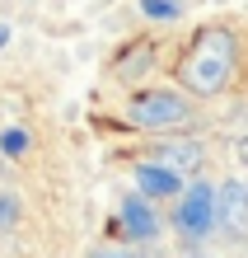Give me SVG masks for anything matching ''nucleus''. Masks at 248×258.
I'll list each match as a JSON object with an SVG mask.
<instances>
[{"instance_id":"f257e3e1","label":"nucleus","mask_w":248,"mask_h":258,"mask_svg":"<svg viewBox=\"0 0 248 258\" xmlns=\"http://www.w3.org/2000/svg\"><path fill=\"white\" fill-rule=\"evenodd\" d=\"M239 71V38L229 28H201L174 61V80L188 99H215L234 85Z\"/></svg>"},{"instance_id":"f03ea898","label":"nucleus","mask_w":248,"mask_h":258,"mask_svg":"<svg viewBox=\"0 0 248 258\" xmlns=\"http://www.w3.org/2000/svg\"><path fill=\"white\" fill-rule=\"evenodd\" d=\"M127 122L141 127V132H174V127H188L192 122V99L183 89H136L127 99Z\"/></svg>"},{"instance_id":"7ed1b4c3","label":"nucleus","mask_w":248,"mask_h":258,"mask_svg":"<svg viewBox=\"0 0 248 258\" xmlns=\"http://www.w3.org/2000/svg\"><path fill=\"white\" fill-rule=\"evenodd\" d=\"M215 221H220V188H211V183H192V188H183L178 207H174V225H178V235H188V239H206V235L215 230Z\"/></svg>"},{"instance_id":"20e7f679","label":"nucleus","mask_w":248,"mask_h":258,"mask_svg":"<svg viewBox=\"0 0 248 258\" xmlns=\"http://www.w3.org/2000/svg\"><path fill=\"white\" fill-rule=\"evenodd\" d=\"M131 183H136V192H141L145 202H178L183 197V174H174L159 160H141L131 169Z\"/></svg>"},{"instance_id":"39448f33","label":"nucleus","mask_w":248,"mask_h":258,"mask_svg":"<svg viewBox=\"0 0 248 258\" xmlns=\"http://www.w3.org/2000/svg\"><path fill=\"white\" fill-rule=\"evenodd\" d=\"M150 160H159V164H169L174 174H197L201 164H206V146L201 141H188V136H169V141H159L154 146V155Z\"/></svg>"},{"instance_id":"423d86ee","label":"nucleus","mask_w":248,"mask_h":258,"mask_svg":"<svg viewBox=\"0 0 248 258\" xmlns=\"http://www.w3.org/2000/svg\"><path fill=\"white\" fill-rule=\"evenodd\" d=\"M122 230H127V239H154L159 235V216L150 211V202L141 192H131L122 202Z\"/></svg>"},{"instance_id":"0eeeda50","label":"nucleus","mask_w":248,"mask_h":258,"mask_svg":"<svg viewBox=\"0 0 248 258\" xmlns=\"http://www.w3.org/2000/svg\"><path fill=\"white\" fill-rule=\"evenodd\" d=\"M220 225L229 235H243L248 230V183H220Z\"/></svg>"},{"instance_id":"6e6552de","label":"nucleus","mask_w":248,"mask_h":258,"mask_svg":"<svg viewBox=\"0 0 248 258\" xmlns=\"http://www.w3.org/2000/svg\"><path fill=\"white\" fill-rule=\"evenodd\" d=\"M0 150H5V155H28V132L24 127H10V132H0Z\"/></svg>"},{"instance_id":"1a4fd4ad","label":"nucleus","mask_w":248,"mask_h":258,"mask_svg":"<svg viewBox=\"0 0 248 258\" xmlns=\"http://www.w3.org/2000/svg\"><path fill=\"white\" fill-rule=\"evenodd\" d=\"M14 221H19V197H14V192H0V230H10Z\"/></svg>"},{"instance_id":"9d476101","label":"nucleus","mask_w":248,"mask_h":258,"mask_svg":"<svg viewBox=\"0 0 248 258\" xmlns=\"http://www.w3.org/2000/svg\"><path fill=\"white\" fill-rule=\"evenodd\" d=\"M141 10L150 14V19H174V14H178L174 0H141Z\"/></svg>"},{"instance_id":"9b49d317","label":"nucleus","mask_w":248,"mask_h":258,"mask_svg":"<svg viewBox=\"0 0 248 258\" xmlns=\"http://www.w3.org/2000/svg\"><path fill=\"white\" fill-rule=\"evenodd\" d=\"M89 258H136V253H127V249H99V253H89Z\"/></svg>"},{"instance_id":"f8f14e48","label":"nucleus","mask_w":248,"mask_h":258,"mask_svg":"<svg viewBox=\"0 0 248 258\" xmlns=\"http://www.w3.org/2000/svg\"><path fill=\"white\" fill-rule=\"evenodd\" d=\"M5 38H10V28H0V47H5Z\"/></svg>"}]
</instances>
